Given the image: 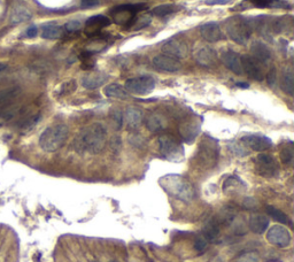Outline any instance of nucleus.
<instances>
[{
  "mask_svg": "<svg viewBox=\"0 0 294 262\" xmlns=\"http://www.w3.org/2000/svg\"><path fill=\"white\" fill-rule=\"evenodd\" d=\"M37 34H38V29H37L36 26H31V27L28 28L27 36L29 37V38H34V37H36Z\"/></svg>",
  "mask_w": 294,
  "mask_h": 262,
  "instance_id": "nucleus-44",
  "label": "nucleus"
},
{
  "mask_svg": "<svg viewBox=\"0 0 294 262\" xmlns=\"http://www.w3.org/2000/svg\"><path fill=\"white\" fill-rule=\"evenodd\" d=\"M248 227L254 233L261 235L269 227V219L263 214H254L249 217Z\"/></svg>",
  "mask_w": 294,
  "mask_h": 262,
  "instance_id": "nucleus-25",
  "label": "nucleus"
},
{
  "mask_svg": "<svg viewBox=\"0 0 294 262\" xmlns=\"http://www.w3.org/2000/svg\"><path fill=\"white\" fill-rule=\"evenodd\" d=\"M237 85H238V87H249V85L246 84V83H238Z\"/></svg>",
  "mask_w": 294,
  "mask_h": 262,
  "instance_id": "nucleus-47",
  "label": "nucleus"
},
{
  "mask_svg": "<svg viewBox=\"0 0 294 262\" xmlns=\"http://www.w3.org/2000/svg\"><path fill=\"white\" fill-rule=\"evenodd\" d=\"M6 69H7V65L2 64V62H0V74H1L2 71H5Z\"/></svg>",
  "mask_w": 294,
  "mask_h": 262,
  "instance_id": "nucleus-46",
  "label": "nucleus"
},
{
  "mask_svg": "<svg viewBox=\"0 0 294 262\" xmlns=\"http://www.w3.org/2000/svg\"><path fill=\"white\" fill-rule=\"evenodd\" d=\"M162 52L166 55H169L177 60L184 59L189 54V46L183 39L173 37L163 44Z\"/></svg>",
  "mask_w": 294,
  "mask_h": 262,
  "instance_id": "nucleus-11",
  "label": "nucleus"
},
{
  "mask_svg": "<svg viewBox=\"0 0 294 262\" xmlns=\"http://www.w3.org/2000/svg\"><path fill=\"white\" fill-rule=\"evenodd\" d=\"M104 93L108 98H115V99H126L129 97L128 91H126L122 85L113 83L108 84L104 89Z\"/></svg>",
  "mask_w": 294,
  "mask_h": 262,
  "instance_id": "nucleus-29",
  "label": "nucleus"
},
{
  "mask_svg": "<svg viewBox=\"0 0 294 262\" xmlns=\"http://www.w3.org/2000/svg\"><path fill=\"white\" fill-rule=\"evenodd\" d=\"M65 35L63 27L55 23H49L42 28V37L45 39H59Z\"/></svg>",
  "mask_w": 294,
  "mask_h": 262,
  "instance_id": "nucleus-27",
  "label": "nucleus"
},
{
  "mask_svg": "<svg viewBox=\"0 0 294 262\" xmlns=\"http://www.w3.org/2000/svg\"><path fill=\"white\" fill-rule=\"evenodd\" d=\"M251 53L252 56L260 64H269L273 59V54H271L270 49L262 42H254L251 46Z\"/></svg>",
  "mask_w": 294,
  "mask_h": 262,
  "instance_id": "nucleus-22",
  "label": "nucleus"
},
{
  "mask_svg": "<svg viewBox=\"0 0 294 262\" xmlns=\"http://www.w3.org/2000/svg\"><path fill=\"white\" fill-rule=\"evenodd\" d=\"M238 262H258L259 261V255L254 252H248V253H244L239 255Z\"/></svg>",
  "mask_w": 294,
  "mask_h": 262,
  "instance_id": "nucleus-38",
  "label": "nucleus"
},
{
  "mask_svg": "<svg viewBox=\"0 0 294 262\" xmlns=\"http://www.w3.org/2000/svg\"><path fill=\"white\" fill-rule=\"evenodd\" d=\"M265 210H267V213L269 214L270 216H273L275 220L278 221L279 223H283V224H287L290 222L289 221V217H287V215L284 211L279 210L278 208L274 207V206H267L265 207Z\"/></svg>",
  "mask_w": 294,
  "mask_h": 262,
  "instance_id": "nucleus-33",
  "label": "nucleus"
},
{
  "mask_svg": "<svg viewBox=\"0 0 294 262\" xmlns=\"http://www.w3.org/2000/svg\"><path fill=\"white\" fill-rule=\"evenodd\" d=\"M251 4L258 8H273L274 0H251Z\"/></svg>",
  "mask_w": 294,
  "mask_h": 262,
  "instance_id": "nucleus-41",
  "label": "nucleus"
},
{
  "mask_svg": "<svg viewBox=\"0 0 294 262\" xmlns=\"http://www.w3.org/2000/svg\"><path fill=\"white\" fill-rule=\"evenodd\" d=\"M20 87H9L0 91V116L11 119L17 113V107L13 106L15 100L20 96Z\"/></svg>",
  "mask_w": 294,
  "mask_h": 262,
  "instance_id": "nucleus-8",
  "label": "nucleus"
},
{
  "mask_svg": "<svg viewBox=\"0 0 294 262\" xmlns=\"http://www.w3.org/2000/svg\"><path fill=\"white\" fill-rule=\"evenodd\" d=\"M242 143L257 152H262L273 146V141L262 135H246L242 138Z\"/></svg>",
  "mask_w": 294,
  "mask_h": 262,
  "instance_id": "nucleus-16",
  "label": "nucleus"
},
{
  "mask_svg": "<svg viewBox=\"0 0 294 262\" xmlns=\"http://www.w3.org/2000/svg\"><path fill=\"white\" fill-rule=\"evenodd\" d=\"M31 17V12L27 7L22 5H17L13 8L12 14H11V22L14 24L22 23V22L29 21Z\"/></svg>",
  "mask_w": 294,
  "mask_h": 262,
  "instance_id": "nucleus-28",
  "label": "nucleus"
},
{
  "mask_svg": "<svg viewBox=\"0 0 294 262\" xmlns=\"http://www.w3.org/2000/svg\"><path fill=\"white\" fill-rule=\"evenodd\" d=\"M231 0H206L207 5H225Z\"/></svg>",
  "mask_w": 294,
  "mask_h": 262,
  "instance_id": "nucleus-45",
  "label": "nucleus"
},
{
  "mask_svg": "<svg viewBox=\"0 0 294 262\" xmlns=\"http://www.w3.org/2000/svg\"><path fill=\"white\" fill-rule=\"evenodd\" d=\"M280 87L289 96H293L294 94V74L292 67H286L283 69L282 78H280Z\"/></svg>",
  "mask_w": 294,
  "mask_h": 262,
  "instance_id": "nucleus-26",
  "label": "nucleus"
},
{
  "mask_svg": "<svg viewBox=\"0 0 294 262\" xmlns=\"http://www.w3.org/2000/svg\"><path fill=\"white\" fill-rule=\"evenodd\" d=\"M200 121L195 118H188L179 124V135L186 143H191L200 132Z\"/></svg>",
  "mask_w": 294,
  "mask_h": 262,
  "instance_id": "nucleus-13",
  "label": "nucleus"
},
{
  "mask_svg": "<svg viewBox=\"0 0 294 262\" xmlns=\"http://www.w3.org/2000/svg\"><path fill=\"white\" fill-rule=\"evenodd\" d=\"M221 60H222L223 65L225 66L229 70H231L237 75L244 74L242 66V56H240L237 52L232 51V50L223 51L221 53Z\"/></svg>",
  "mask_w": 294,
  "mask_h": 262,
  "instance_id": "nucleus-17",
  "label": "nucleus"
},
{
  "mask_svg": "<svg viewBox=\"0 0 294 262\" xmlns=\"http://www.w3.org/2000/svg\"><path fill=\"white\" fill-rule=\"evenodd\" d=\"M99 4H100L99 0H82V8L84 9L93 8V7H97Z\"/></svg>",
  "mask_w": 294,
  "mask_h": 262,
  "instance_id": "nucleus-43",
  "label": "nucleus"
},
{
  "mask_svg": "<svg viewBox=\"0 0 294 262\" xmlns=\"http://www.w3.org/2000/svg\"><path fill=\"white\" fill-rule=\"evenodd\" d=\"M68 127L65 124H55L43 131L39 137V146L45 152H55L67 141Z\"/></svg>",
  "mask_w": 294,
  "mask_h": 262,
  "instance_id": "nucleus-3",
  "label": "nucleus"
},
{
  "mask_svg": "<svg viewBox=\"0 0 294 262\" xmlns=\"http://www.w3.org/2000/svg\"><path fill=\"white\" fill-rule=\"evenodd\" d=\"M255 172L262 177H275L278 173V165L275 157L270 154H259L254 159Z\"/></svg>",
  "mask_w": 294,
  "mask_h": 262,
  "instance_id": "nucleus-9",
  "label": "nucleus"
},
{
  "mask_svg": "<svg viewBox=\"0 0 294 262\" xmlns=\"http://www.w3.org/2000/svg\"><path fill=\"white\" fill-rule=\"evenodd\" d=\"M108 80V75L105 74L103 71H93L88 72V74L84 75L82 77V85L85 89L88 90H94L101 87L103 84H105V82Z\"/></svg>",
  "mask_w": 294,
  "mask_h": 262,
  "instance_id": "nucleus-21",
  "label": "nucleus"
},
{
  "mask_svg": "<svg viewBox=\"0 0 294 262\" xmlns=\"http://www.w3.org/2000/svg\"><path fill=\"white\" fill-rule=\"evenodd\" d=\"M294 159V146L293 143H287L280 150V160L285 165H291Z\"/></svg>",
  "mask_w": 294,
  "mask_h": 262,
  "instance_id": "nucleus-32",
  "label": "nucleus"
},
{
  "mask_svg": "<svg viewBox=\"0 0 294 262\" xmlns=\"http://www.w3.org/2000/svg\"><path fill=\"white\" fill-rule=\"evenodd\" d=\"M145 8H147V6L144 4L121 5L110 9L109 15L114 23L119 24V26L131 27L138 12L143 11Z\"/></svg>",
  "mask_w": 294,
  "mask_h": 262,
  "instance_id": "nucleus-6",
  "label": "nucleus"
},
{
  "mask_svg": "<svg viewBox=\"0 0 294 262\" xmlns=\"http://www.w3.org/2000/svg\"><path fill=\"white\" fill-rule=\"evenodd\" d=\"M178 11V7L176 5L173 4H166V5H160L156 6V8H153L152 11V14L156 15V17H167V15H170L175 12Z\"/></svg>",
  "mask_w": 294,
  "mask_h": 262,
  "instance_id": "nucleus-31",
  "label": "nucleus"
},
{
  "mask_svg": "<svg viewBox=\"0 0 294 262\" xmlns=\"http://www.w3.org/2000/svg\"><path fill=\"white\" fill-rule=\"evenodd\" d=\"M197 159L204 168H213L219 159V145L209 136H205L199 145Z\"/></svg>",
  "mask_w": 294,
  "mask_h": 262,
  "instance_id": "nucleus-5",
  "label": "nucleus"
},
{
  "mask_svg": "<svg viewBox=\"0 0 294 262\" xmlns=\"http://www.w3.org/2000/svg\"><path fill=\"white\" fill-rule=\"evenodd\" d=\"M276 68H271L270 71L268 72L267 75V81L269 83L270 87H274L276 84V78H277V74H276Z\"/></svg>",
  "mask_w": 294,
  "mask_h": 262,
  "instance_id": "nucleus-42",
  "label": "nucleus"
},
{
  "mask_svg": "<svg viewBox=\"0 0 294 262\" xmlns=\"http://www.w3.org/2000/svg\"><path fill=\"white\" fill-rule=\"evenodd\" d=\"M81 28H82L81 22L77 20H74V21H69L68 23L63 27V29L67 31V33H77L78 30H81Z\"/></svg>",
  "mask_w": 294,
  "mask_h": 262,
  "instance_id": "nucleus-39",
  "label": "nucleus"
},
{
  "mask_svg": "<svg viewBox=\"0 0 294 262\" xmlns=\"http://www.w3.org/2000/svg\"><path fill=\"white\" fill-rule=\"evenodd\" d=\"M240 185H244V183L240 181L238 177H229L224 183L223 191L226 192L229 190L230 192H239Z\"/></svg>",
  "mask_w": 294,
  "mask_h": 262,
  "instance_id": "nucleus-34",
  "label": "nucleus"
},
{
  "mask_svg": "<svg viewBox=\"0 0 294 262\" xmlns=\"http://www.w3.org/2000/svg\"><path fill=\"white\" fill-rule=\"evenodd\" d=\"M224 27H225L227 36L240 45H245L248 42L253 31L251 22L242 17H229L224 22Z\"/></svg>",
  "mask_w": 294,
  "mask_h": 262,
  "instance_id": "nucleus-4",
  "label": "nucleus"
},
{
  "mask_svg": "<svg viewBox=\"0 0 294 262\" xmlns=\"http://www.w3.org/2000/svg\"><path fill=\"white\" fill-rule=\"evenodd\" d=\"M146 127L151 132H161L167 127V120L161 113H151L146 118Z\"/></svg>",
  "mask_w": 294,
  "mask_h": 262,
  "instance_id": "nucleus-24",
  "label": "nucleus"
},
{
  "mask_svg": "<svg viewBox=\"0 0 294 262\" xmlns=\"http://www.w3.org/2000/svg\"><path fill=\"white\" fill-rule=\"evenodd\" d=\"M110 20L108 17H106L105 15H94V17H91L85 22L84 33L90 37L97 36V35L100 34L101 29L108 26Z\"/></svg>",
  "mask_w": 294,
  "mask_h": 262,
  "instance_id": "nucleus-19",
  "label": "nucleus"
},
{
  "mask_svg": "<svg viewBox=\"0 0 294 262\" xmlns=\"http://www.w3.org/2000/svg\"><path fill=\"white\" fill-rule=\"evenodd\" d=\"M160 152L163 157L173 162H179L184 157V148L173 136L163 135L159 138Z\"/></svg>",
  "mask_w": 294,
  "mask_h": 262,
  "instance_id": "nucleus-7",
  "label": "nucleus"
},
{
  "mask_svg": "<svg viewBox=\"0 0 294 262\" xmlns=\"http://www.w3.org/2000/svg\"><path fill=\"white\" fill-rule=\"evenodd\" d=\"M200 33L202 38L208 43H216L223 39V33L221 30L220 24L216 22H208L200 27Z\"/></svg>",
  "mask_w": 294,
  "mask_h": 262,
  "instance_id": "nucleus-20",
  "label": "nucleus"
},
{
  "mask_svg": "<svg viewBox=\"0 0 294 262\" xmlns=\"http://www.w3.org/2000/svg\"><path fill=\"white\" fill-rule=\"evenodd\" d=\"M207 246H208V241L204 236L197 237V239H195L194 242V248L197 249V251L204 252L205 249L207 248Z\"/></svg>",
  "mask_w": 294,
  "mask_h": 262,
  "instance_id": "nucleus-40",
  "label": "nucleus"
},
{
  "mask_svg": "<svg viewBox=\"0 0 294 262\" xmlns=\"http://www.w3.org/2000/svg\"><path fill=\"white\" fill-rule=\"evenodd\" d=\"M110 262H116V261H110Z\"/></svg>",
  "mask_w": 294,
  "mask_h": 262,
  "instance_id": "nucleus-48",
  "label": "nucleus"
},
{
  "mask_svg": "<svg viewBox=\"0 0 294 262\" xmlns=\"http://www.w3.org/2000/svg\"><path fill=\"white\" fill-rule=\"evenodd\" d=\"M220 233V227L215 221H209L205 224L204 229H202V236L207 239V241H214L217 238Z\"/></svg>",
  "mask_w": 294,
  "mask_h": 262,
  "instance_id": "nucleus-30",
  "label": "nucleus"
},
{
  "mask_svg": "<svg viewBox=\"0 0 294 262\" xmlns=\"http://www.w3.org/2000/svg\"><path fill=\"white\" fill-rule=\"evenodd\" d=\"M152 64H153L154 68L157 69V70L164 72H176L181 70L182 68V64L179 60L166 54L154 56L153 60H152Z\"/></svg>",
  "mask_w": 294,
  "mask_h": 262,
  "instance_id": "nucleus-15",
  "label": "nucleus"
},
{
  "mask_svg": "<svg viewBox=\"0 0 294 262\" xmlns=\"http://www.w3.org/2000/svg\"><path fill=\"white\" fill-rule=\"evenodd\" d=\"M151 22V15L147 14V15H143V17L135 18L134 23H132V26H136V29H140V28H144V27H147V24L150 23Z\"/></svg>",
  "mask_w": 294,
  "mask_h": 262,
  "instance_id": "nucleus-37",
  "label": "nucleus"
},
{
  "mask_svg": "<svg viewBox=\"0 0 294 262\" xmlns=\"http://www.w3.org/2000/svg\"><path fill=\"white\" fill-rule=\"evenodd\" d=\"M77 87V84H76V81H68L66 83H63L60 87L59 94L60 96H66V94H69L71 92H74Z\"/></svg>",
  "mask_w": 294,
  "mask_h": 262,
  "instance_id": "nucleus-36",
  "label": "nucleus"
},
{
  "mask_svg": "<svg viewBox=\"0 0 294 262\" xmlns=\"http://www.w3.org/2000/svg\"><path fill=\"white\" fill-rule=\"evenodd\" d=\"M160 184L173 197L190 203L194 198V188L188 179L179 175H167L160 179Z\"/></svg>",
  "mask_w": 294,
  "mask_h": 262,
  "instance_id": "nucleus-2",
  "label": "nucleus"
},
{
  "mask_svg": "<svg viewBox=\"0 0 294 262\" xmlns=\"http://www.w3.org/2000/svg\"><path fill=\"white\" fill-rule=\"evenodd\" d=\"M154 87H156V81L153 78L150 76H139L126 81L124 89L130 93L145 96V94L151 93Z\"/></svg>",
  "mask_w": 294,
  "mask_h": 262,
  "instance_id": "nucleus-10",
  "label": "nucleus"
},
{
  "mask_svg": "<svg viewBox=\"0 0 294 262\" xmlns=\"http://www.w3.org/2000/svg\"><path fill=\"white\" fill-rule=\"evenodd\" d=\"M110 120H112L114 128H115L116 130H120L123 125V121H124V120H123V113L119 109L112 110V113H110Z\"/></svg>",
  "mask_w": 294,
  "mask_h": 262,
  "instance_id": "nucleus-35",
  "label": "nucleus"
},
{
  "mask_svg": "<svg viewBox=\"0 0 294 262\" xmlns=\"http://www.w3.org/2000/svg\"><path fill=\"white\" fill-rule=\"evenodd\" d=\"M242 71L246 72L249 77L255 81H263L264 72L261 67V64L257 61L252 55H242Z\"/></svg>",
  "mask_w": 294,
  "mask_h": 262,
  "instance_id": "nucleus-14",
  "label": "nucleus"
},
{
  "mask_svg": "<svg viewBox=\"0 0 294 262\" xmlns=\"http://www.w3.org/2000/svg\"><path fill=\"white\" fill-rule=\"evenodd\" d=\"M194 59L200 66L204 67H213L216 64L217 54L213 49L208 46H199L193 52Z\"/></svg>",
  "mask_w": 294,
  "mask_h": 262,
  "instance_id": "nucleus-18",
  "label": "nucleus"
},
{
  "mask_svg": "<svg viewBox=\"0 0 294 262\" xmlns=\"http://www.w3.org/2000/svg\"><path fill=\"white\" fill-rule=\"evenodd\" d=\"M107 143L106 128L101 123H92L78 132L74 141V148L78 153L98 154Z\"/></svg>",
  "mask_w": 294,
  "mask_h": 262,
  "instance_id": "nucleus-1",
  "label": "nucleus"
},
{
  "mask_svg": "<svg viewBox=\"0 0 294 262\" xmlns=\"http://www.w3.org/2000/svg\"><path fill=\"white\" fill-rule=\"evenodd\" d=\"M123 120L125 121L129 129L135 130V129L140 127V124L143 123L144 114L140 108H137V107H128L125 113L123 114Z\"/></svg>",
  "mask_w": 294,
  "mask_h": 262,
  "instance_id": "nucleus-23",
  "label": "nucleus"
},
{
  "mask_svg": "<svg viewBox=\"0 0 294 262\" xmlns=\"http://www.w3.org/2000/svg\"><path fill=\"white\" fill-rule=\"evenodd\" d=\"M267 241L277 247H287L291 244L290 230L283 226H274L265 235Z\"/></svg>",
  "mask_w": 294,
  "mask_h": 262,
  "instance_id": "nucleus-12",
  "label": "nucleus"
}]
</instances>
